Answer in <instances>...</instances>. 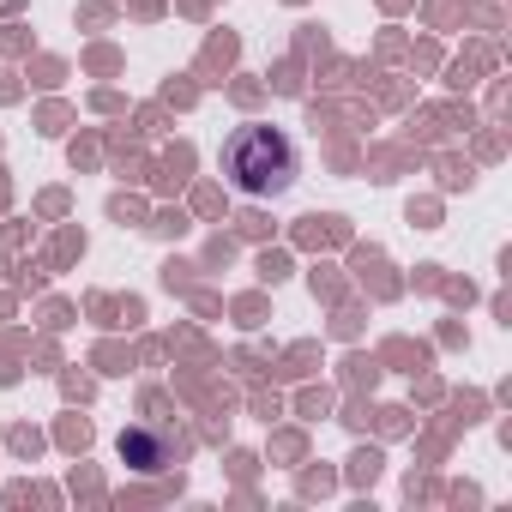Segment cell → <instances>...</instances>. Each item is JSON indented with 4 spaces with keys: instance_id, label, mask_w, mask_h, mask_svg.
<instances>
[{
    "instance_id": "6da1fadb",
    "label": "cell",
    "mask_w": 512,
    "mask_h": 512,
    "mask_svg": "<svg viewBox=\"0 0 512 512\" xmlns=\"http://www.w3.org/2000/svg\"><path fill=\"white\" fill-rule=\"evenodd\" d=\"M296 139L284 127H266V121H253V127H235L223 139V181L241 193V199H278L296 187Z\"/></svg>"
},
{
    "instance_id": "7a4b0ae2",
    "label": "cell",
    "mask_w": 512,
    "mask_h": 512,
    "mask_svg": "<svg viewBox=\"0 0 512 512\" xmlns=\"http://www.w3.org/2000/svg\"><path fill=\"white\" fill-rule=\"evenodd\" d=\"M187 458V440L175 434V428H163V422H133V428H121V464H133L139 476H163V470H175Z\"/></svg>"
}]
</instances>
